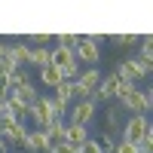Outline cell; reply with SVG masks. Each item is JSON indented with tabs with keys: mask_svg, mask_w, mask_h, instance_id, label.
<instances>
[{
	"mask_svg": "<svg viewBox=\"0 0 153 153\" xmlns=\"http://www.w3.org/2000/svg\"><path fill=\"white\" fill-rule=\"evenodd\" d=\"M31 65H34V68H46V65H49V46L31 49Z\"/></svg>",
	"mask_w": 153,
	"mask_h": 153,
	"instance_id": "19",
	"label": "cell"
},
{
	"mask_svg": "<svg viewBox=\"0 0 153 153\" xmlns=\"http://www.w3.org/2000/svg\"><path fill=\"white\" fill-rule=\"evenodd\" d=\"M86 37H89L92 43H101V40H107V34H98V31H95V34H86Z\"/></svg>",
	"mask_w": 153,
	"mask_h": 153,
	"instance_id": "28",
	"label": "cell"
},
{
	"mask_svg": "<svg viewBox=\"0 0 153 153\" xmlns=\"http://www.w3.org/2000/svg\"><path fill=\"white\" fill-rule=\"evenodd\" d=\"M120 113H123L120 107H107V117H104V132H110V135H113V132L120 129Z\"/></svg>",
	"mask_w": 153,
	"mask_h": 153,
	"instance_id": "20",
	"label": "cell"
},
{
	"mask_svg": "<svg viewBox=\"0 0 153 153\" xmlns=\"http://www.w3.org/2000/svg\"><path fill=\"white\" fill-rule=\"evenodd\" d=\"M43 132H46L49 144H61V141H65V120H49V126Z\"/></svg>",
	"mask_w": 153,
	"mask_h": 153,
	"instance_id": "14",
	"label": "cell"
},
{
	"mask_svg": "<svg viewBox=\"0 0 153 153\" xmlns=\"http://www.w3.org/2000/svg\"><path fill=\"white\" fill-rule=\"evenodd\" d=\"M95 113H98V104L92 98H89V101H71V107H68V117L76 126H89L95 120Z\"/></svg>",
	"mask_w": 153,
	"mask_h": 153,
	"instance_id": "4",
	"label": "cell"
},
{
	"mask_svg": "<svg viewBox=\"0 0 153 153\" xmlns=\"http://www.w3.org/2000/svg\"><path fill=\"white\" fill-rule=\"evenodd\" d=\"M6 58H9L16 68H28V65H31V46L25 43V40L12 43V46L6 49Z\"/></svg>",
	"mask_w": 153,
	"mask_h": 153,
	"instance_id": "7",
	"label": "cell"
},
{
	"mask_svg": "<svg viewBox=\"0 0 153 153\" xmlns=\"http://www.w3.org/2000/svg\"><path fill=\"white\" fill-rule=\"evenodd\" d=\"M113 74H117L120 80L138 86V80H150V65H144V61H138L135 55H129V58H123L120 65H117V71H113Z\"/></svg>",
	"mask_w": 153,
	"mask_h": 153,
	"instance_id": "1",
	"label": "cell"
},
{
	"mask_svg": "<svg viewBox=\"0 0 153 153\" xmlns=\"http://www.w3.org/2000/svg\"><path fill=\"white\" fill-rule=\"evenodd\" d=\"M86 138H92L89 135V126H76V123H65V141L74 144V147H80Z\"/></svg>",
	"mask_w": 153,
	"mask_h": 153,
	"instance_id": "10",
	"label": "cell"
},
{
	"mask_svg": "<svg viewBox=\"0 0 153 153\" xmlns=\"http://www.w3.org/2000/svg\"><path fill=\"white\" fill-rule=\"evenodd\" d=\"M95 141L101 144V150H104V153H113V147H117V135H110V132H101V135L95 138Z\"/></svg>",
	"mask_w": 153,
	"mask_h": 153,
	"instance_id": "21",
	"label": "cell"
},
{
	"mask_svg": "<svg viewBox=\"0 0 153 153\" xmlns=\"http://www.w3.org/2000/svg\"><path fill=\"white\" fill-rule=\"evenodd\" d=\"M117 86H120V76L117 74L101 76V83L95 86V92H92V101H95V104H107L110 98H117Z\"/></svg>",
	"mask_w": 153,
	"mask_h": 153,
	"instance_id": "5",
	"label": "cell"
},
{
	"mask_svg": "<svg viewBox=\"0 0 153 153\" xmlns=\"http://www.w3.org/2000/svg\"><path fill=\"white\" fill-rule=\"evenodd\" d=\"M12 98H19L25 107H34V104H37V98H40V92L34 89V83H25V86H19L16 92H12Z\"/></svg>",
	"mask_w": 153,
	"mask_h": 153,
	"instance_id": "11",
	"label": "cell"
},
{
	"mask_svg": "<svg viewBox=\"0 0 153 153\" xmlns=\"http://www.w3.org/2000/svg\"><path fill=\"white\" fill-rule=\"evenodd\" d=\"M80 153H104V150H101V144L95 141V138H86V141L80 144Z\"/></svg>",
	"mask_w": 153,
	"mask_h": 153,
	"instance_id": "26",
	"label": "cell"
},
{
	"mask_svg": "<svg viewBox=\"0 0 153 153\" xmlns=\"http://www.w3.org/2000/svg\"><path fill=\"white\" fill-rule=\"evenodd\" d=\"M110 40H113V43H120V46H135L141 37H138V34H113Z\"/></svg>",
	"mask_w": 153,
	"mask_h": 153,
	"instance_id": "24",
	"label": "cell"
},
{
	"mask_svg": "<svg viewBox=\"0 0 153 153\" xmlns=\"http://www.w3.org/2000/svg\"><path fill=\"white\" fill-rule=\"evenodd\" d=\"M22 147L28 150V153H46V147H49L46 132H43V129H31V126H28V135H25Z\"/></svg>",
	"mask_w": 153,
	"mask_h": 153,
	"instance_id": "6",
	"label": "cell"
},
{
	"mask_svg": "<svg viewBox=\"0 0 153 153\" xmlns=\"http://www.w3.org/2000/svg\"><path fill=\"white\" fill-rule=\"evenodd\" d=\"M52 95H55L58 101H65V104H71V101H74V80H61V83L52 89Z\"/></svg>",
	"mask_w": 153,
	"mask_h": 153,
	"instance_id": "17",
	"label": "cell"
},
{
	"mask_svg": "<svg viewBox=\"0 0 153 153\" xmlns=\"http://www.w3.org/2000/svg\"><path fill=\"white\" fill-rule=\"evenodd\" d=\"M49 65L52 68H68V65H76V58H74V49H68V46H52L49 49Z\"/></svg>",
	"mask_w": 153,
	"mask_h": 153,
	"instance_id": "9",
	"label": "cell"
},
{
	"mask_svg": "<svg viewBox=\"0 0 153 153\" xmlns=\"http://www.w3.org/2000/svg\"><path fill=\"white\" fill-rule=\"evenodd\" d=\"M25 83H31V76H28V71H25V68L12 71V74L6 76V80H3V86L9 89V92H16V89H19V86H25Z\"/></svg>",
	"mask_w": 153,
	"mask_h": 153,
	"instance_id": "15",
	"label": "cell"
},
{
	"mask_svg": "<svg viewBox=\"0 0 153 153\" xmlns=\"http://www.w3.org/2000/svg\"><path fill=\"white\" fill-rule=\"evenodd\" d=\"M3 107H6V101H0V117H3Z\"/></svg>",
	"mask_w": 153,
	"mask_h": 153,
	"instance_id": "29",
	"label": "cell"
},
{
	"mask_svg": "<svg viewBox=\"0 0 153 153\" xmlns=\"http://www.w3.org/2000/svg\"><path fill=\"white\" fill-rule=\"evenodd\" d=\"M113 153H141V150H138V144H132V141H123V138H117V147H113Z\"/></svg>",
	"mask_w": 153,
	"mask_h": 153,
	"instance_id": "25",
	"label": "cell"
},
{
	"mask_svg": "<svg viewBox=\"0 0 153 153\" xmlns=\"http://www.w3.org/2000/svg\"><path fill=\"white\" fill-rule=\"evenodd\" d=\"M37 101H40V104H43V110L49 113V120H65V117H68V107H71V104L58 101L55 95H40Z\"/></svg>",
	"mask_w": 153,
	"mask_h": 153,
	"instance_id": "8",
	"label": "cell"
},
{
	"mask_svg": "<svg viewBox=\"0 0 153 153\" xmlns=\"http://www.w3.org/2000/svg\"><path fill=\"white\" fill-rule=\"evenodd\" d=\"M49 40H52V34H28V37H25V43H28L31 49H37V46H46Z\"/></svg>",
	"mask_w": 153,
	"mask_h": 153,
	"instance_id": "22",
	"label": "cell"
},
{
	"mask_svg": "<svg viewBox=\"0 0 153 153\" xmlns=\"http://www.w3.org/2000/svg\"><path fill=\"white\" fill-rule=\"evenodd\" d=\"M138 43H141V52H138L135 58H138V61H144V65H153V43H150V37L144 34Z\"/></svg>",
	"mask_w": 153,
	"mask_h": 153,
	"instance_id": "18",
	"label": "cell"
},
{
	"mask_svg": "<svg viewBox=\"0 0 153 153\" xmlns=\"http://www.w3.org/2000/svg\"><path fill=\"white\" fill-rule=\"evenodd\" d=\"M28 120H31V129H46L49 126V113L43 110L40 101H37L34 107H28Z\"/></svg>",
	"mask_w": 153,
	"mask_h": 153,
	"instance_id": "13",
	"label": "cell"
},
{
	"mask_svg": "<svg viewBox=\"0 0 153 153\" xmlns=\"http://www.w3.org/2000/svg\"><path fill=\"white\" fill-rule=\"evenodd\" d=\"M138 150H141V153H150L153 150V132H147L141 141H138Z\"/></svg>",
	"mask_w": 153,
	"mask_h": 153,
	"instance_id": "27",
	"label": "cell"
},
{
	"mask_svg": "<svg viewBox=\"0 0 153 153\" xmlns=\"http://www.w3.org/2000/svg\"><path fill=\"white\" fill-rule=\"evenodd\" d=\"M147 132H153L150 117H144V113H129L126 126L120 129V138H123V141H132V144H138V141H141V138H144Z\"/></svg>",
	"mask_w": 153,
	"mask_h": 153,
	"instance_id": "2",
	"label": "cell"
},
{
	"mask_svg": "<svg viewBox=\"0 0 153 153\" xmlns=\"http://www.w3.org/2000/svg\"><path fill=\"white\" fill-rule=\"evenodd\" d=\"M52 40H58L55 46H68V49H74L76 40H80V34H52Z\"/></svg>",
	"mask_w": 153,
	"mask_h": 153,
	"instance_id": "23",
	"label": "cell"
},
{
	"mask_svg": "<svg viewBox=\"0 0 153 153\" xmlns=\"http://www.w3.org/2000/svg\"><path fill=\"white\" fill-rule=\"evenodd\" d=\"M74 58H76V65L98 68V61H101V49H98V43L89 40L86 34H80V40H76V46H74Z\"/></svg>",
	"mask_w": 153,
	"mask_h": 153,
	"instance_id": "3",
	"label": "cell"
},
{
	"mask_svg": "<svg viewBox=\"0 0 153 153\" xmlns=\"http://www.w3.org/2000/svg\"><path fill=\"white\" fill-rule=\"evenodd\" d=\"M40 83H43L46 89H55V86L61 83V74H58V68H52V65L40 68Z\"/></svg>",
	"mask_w": 153,
	"mask_h": 153,
	"instance_id": "16",
	"label": "cell"
},
{
	"mask_svg": "<svg viewBox=\"0 0 153 153\" xmlns=\"http://www.w3.org/2000/svg\"><path fill=\"white\" fill-rule=\"evenodd\" d=\"M25 135H28V123H9V129L3 135V141L12 147V144H22L25 141Z\"/></svg>",
	"mask_w": 153,
	"mask_h": 153,
	"instance_id": "12",
	"label": "cell"
}]
</instances>
